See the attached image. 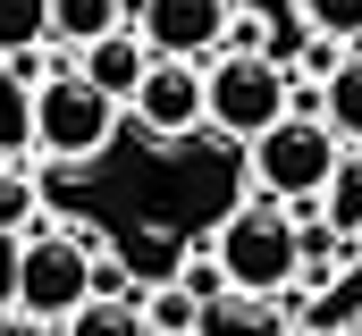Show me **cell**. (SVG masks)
<instances>
[{"label": "cell", "instance_id": "obj_1", "mask_svg": "<svg viewBox=\"0 0 362 336\" xmlns=\"http://www.w3.org/2000/svg\"><path fill=\"white\" fill-rule=\"evenodd\" d=\"M211 252L228 260V277H236L245 294H286V286L303 277V227H295V210H286L278 193H245V202L219 219Z\"/></svg>", "mask_w": 362, "mask_h": 336}, {"label": "cell", "instance_id": "obj_2", "mask_svg": "<svg viewBox=\"0 0 362 336\" xmlns=\"http://www.w3.org/2000/svg\"><path fill=\"white\" fill-rule=\"evenodd\" d=\"M110 126H118V92H101L85 68H59L51 84H34V152L42 160H59V168L101 160Z\"/></svg>", "mask_w": 362, "mask_h": 336}, {"label": "cell", "instance_id": "obj_3", "mask_svg": "<svg viewBox=\"0 0 362 336\" xmlns=\"http://www.w3.org/2000/svg\"><path fill=\"white\" fill-rule=\"evenodd\" d=\"M337 160H346V135L312 109H286L270 135H253V185L278 193V202H320Z\"/></svg>", "mask_w": 362, "mask_h": 336}, {"label": "cell", "instance_id": "obj_4", "mask_svg": "<svg viewBox=\"0 0 362 336\" xmlns=\"http://www.w3.org/2000/svg\"><path fill=\"white\" fill-rule=\"evenodd\" d=\"M93 236L85 227H34L25 236V269H17V311L25 320H76L93 303Z\"/></svg>", "mask_w": 362, "mask_h": 336}, {"label": "cell", "instance_id": "obj_5", "mask_svg": "<svg viewBox=\"0 0 362 336\" xmlns=\"http://www.w3.org/2000/svg\"><path fill=\"white\" fill-rule=\"evenodd\" d=\"M286 109H295V76L278 68L270 51H219L211 59V126L219 135L253 143V135H270Z\"/></svg>", "mask_w": 362, "mask_h": 336}, {"label": "cell", "instance_id": "obj_6", "mask_svg": "<svg viewBox=\"0 0 362 336\" xmlns=\"http://www.w3.org/2000/svg\"><path fill=\"white\" fill-rule=\"evenodd\" d=\"M127 109L152 143H177L194 126H211V59H152V76L135 84Z\"/></svg>", "mask_w": 362, "mask_h": 336}, {"label": "cell", "instance_id": "obj_7", "mask_svg": "<svg viewBox=\"0 0 362 336\" xmlns=\"http://www.w3.org/2000/svg\"><path fill=\"white\" fill-rule=\"evenodd\" d=\"M228 25H236L228 0H135V34L160 59H219L228 51Z\"/></svg>", "mask_w": 362, "mask_h": 336}, {"label": "cell", "instance_id": "obj_8", "mask_svg": "<svg viewBox=\"0 0 362 336\" xmlns=\"http://www.w3.org/2000/svg\"><path fill=\"white\" fill-rule=\"evenodd\" d=\"M152 59H160V51H152V42H144L135 25H118V34H101V42H93V51L76 59V68H85V76L101 84V92H118V101H135V84L152 76Z\"/></svg>", "mask_w": 362, "mask_h": 336}, {"label": "cell", "instance_id": "obj_9", "mask_svg": "<svg viewBox=\"0 0 362 336\" xmlns=\"http://www.w3.org/2000/svg\"><path fill=\"white\" fill-rule=\"evenodd\" d=\"M194 336H286V311H278V294L228 286L219 303H202V328H194Z\"/></svg>", "mask_w": 362, "mask_h": 336}, {"label": "cell", "instance_id": "obj_10", "mask_svg": "<svg viewBox=\"0 0 362 336\" xmlns=\"http://www.w3.org/2000/svg\"><path fill=\"white\" fill-rule=\"evenodd\" d=\"M135 17V0H51V42H68V51H93L101 34H118Z\"/></svg>", "mask_w": 362, "mask_h": 336}, {"label": "cell", "instance_id": "obj_11", "mask_svg": "<svg viewBox=\"0 0 362 336\" xmlns=\"http://www.w3.org/2000/svg\"><path fill=\"white\" fill-rule=\"evenodd\" d=\"M59 336H152V320L135 294H93L76 320H59Z\"/></svg>", "mask_w": 362, "mask_h": 336}, {"label": "cell", "instance_id": "obj_12", "mask_svg": "<svg viewBox=\"0 0 362 336\" xmlns=\"http://www.w3.org/2000/svg\"><path fill=\"white\" fill-rule=\"evenodd\" d=\"M320 118H329L346 143H362V51L329 68V84H320Z\"/></svg>", "mask_w": 362, "mask_h": 336}, {"label": "cell", "instance_id": "obj_13", "mask_svg": "<svg viewBox=\"0 0 362 336\" xmlns=\"http://www.w3.org/2000/svg\"><path fill=\"white\" fill-rule=\"evenodd\" d=\"M320 219H329L337 236H362V152H346V160H337L329 193H320Z\"/></svg>", "mask_w": 362, "mask_h": 336}, {"label": "cell", "instance_id": "obj_14", "mask_svg": "<svg viewBox=\"0 0 362 336\" xmlns=\"http://www.w3.org/2000/svg\"><path fill=\"white\" fill-rule=\"evenodd\" d=\"M42 34H51V0H0V59L42 51Z\"/></svg>", "mask_w": 362, "mask_h": 336}, {"label": "cell", "instance_id": "obj_15", "mask_svg": "<svg viewBox=\"0 0 362 336\" xmlns=\"http://www.w3.org/2000/svg\"><path fill=\"white\" fill-rule=\"evenodd\" d=\"M144 320H152V336H194V328H202V303L169 277L160 294H144Z\"/></svg>", "mask_w": 362, "mask_h": 336}, {"label": "cell", "instance_id": "obj_16", "mask_svg": "<svg viewBox=\"0 0 362 336\" xmlns=\"http://www.w3.org/2000/svg\"><path fill=\"white\" fill-rule=\"evenodd\" d=\"M295 17L312 25V34H329V42H362V0H295Z\"/></svg>", "mask_w": 362, "mask_h": 336}, {"label": "cell", "instance_id": "obj_17", "mask_svg": "<svg viewBox=\"0 0 362 336\" xmlns=\"http://www.w3.org/2000/svg\"><path fill=\"white\" fill-rule=\"evenodd\" d=\"M34 219H42V193H34V176L0 168V227H8V236H34Z\"/></svg>", "mask_w": 362, "mask_h": 336}, {"label": "cell", "instance_id": "obj_18", "mask_svg": "<svg viewBox=\"0 0 362 336\" xmlns=\"http://www.w3.org/2000/svg\"><path fill=\"white\" fill-rule=\"evenodd\" d=\"M177 286L194 294V303H219V294H228L236 277H228V260H219V252H194V260L177 269Z\"/></svg>", "mask_w": 362, "mask_h": 336}, {"label": "cell", "instance_id": "obj_19", "mask_svg": "<svg viewBox=\"0 0 362 336\" xmlns=\"http://www.w3.org/2000/svg\"><path fill=\"white\" fill-rule=\"evenodd\" d=\"M17 269H25V236L0 227V311H17Z\"/></svg>", "mask_w": 362, "mask_h": 336}, {"label": "cell", "instance_id": "obj_20", "mask_svg": "<svg viewBox=\"0 0 362 336\" xmlns=\"http://www.w3.org/2000/svg\"><path fill=\"white\" fill-rule=\"evenodd\" d=\"M228 51H270V25H262V17H236V25H228Z\"/></svg>", "mask_w": 362, "mask_h": 336}, {"label": "cell", "instance_id": "obj_21", "mask_svg": "<svg viewBox=\"0 0 362 336\" xmlns=\"http://www.w3.org/2000/svg\"><path fill=\"white\" fill-rule=\"evenodd\" d=\"M0 336H59L51 320H25V311H0Z\"/></svg>", "mask_w": 362, "mask_h": 336}, {"label": "cell", "instance_id": "obj_22", "mask_svg": "<svg viewBox=\"0 0 362 336\" xmlns=\"http://www.w3.org/2000/svg\"><path fill=\"white\" fill-rule=\"evenodd\" d=\"M337 336H362V320H346V328H337Z\"/></svg>", "mask_w": 362, "mask_h": 336}]
</instances>
